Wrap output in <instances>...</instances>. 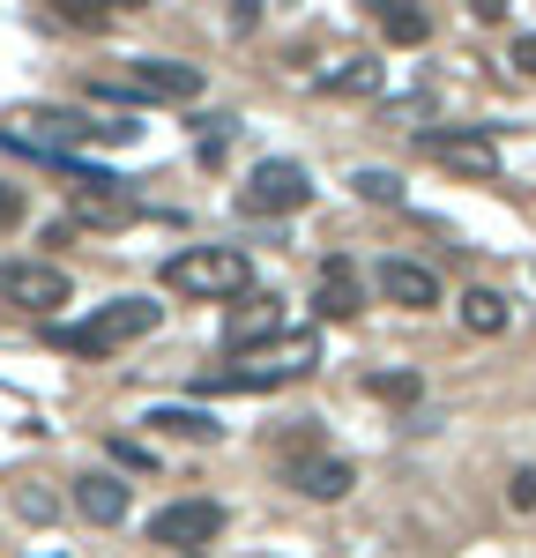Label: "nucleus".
Here are the masks:
<instances>
[{
	"label": "nucleus",
	"mask_w": 536,
	"mask_h": 558,
	"mask_svg": "<svg viewBox=\"0 0 536 558\" xmlns=\"http://www.w3.org/2000/svg\"><path fill=\"white\" fill-rule=\"evenodd\" d=\"M0 305L52 313V305H68V276L52 260H0Z\"/></svg>",
	"instance_id": "6e6552de"
},
{
	"label": "nucleus",
	"mask_w": 536,
	"mask_h": 558,
	"mask_svg": "<svg viewBox=\"0 0 536 558\" xmlns=\"http://www.w3.org/2000/svg\"><path fill=\"white\" fill-rule=\"evenodd\" d=\"M157 320H165L157 299H112V305H97L89 320H60V328H45V336H52L60 350H75V357H112V350L142 343Z\"/></svg>",
	"instance_id": "f257e3e1"
},
{
	"label": "nucleus",
	"mask_w": 536,
	"mask_h": 558,
	"mask_svg": "<svg viewBox=\"0 0 536 558\" xmlns=\"http://www.w3.org/2000/svg\"><path fill=\"white\" fill-rule=\"evenodd\" d=\"M268 336H283V299L276 291H246V305L223 320V350H261Z\"/></svg>",
	"instance_id": "9b49d317"
},
{
	"label": "nucleus",
	"mask_w": 536,
	"mask_h": 558,
	"mask_svg": "<svg viewBox=\"0 0 536 558\" xmlns=\"http://www.w3.org/2000/svg\"><path fill=\"white\" fill-rule=\"evenodd\" d=\"M320 365V343L313 336H283L268 350H246V365H223V373H202V395H268L283 380H306Z\"/></svg>",
	"instance_id": "f03ea898"
},
{
	"label": "nucleus",
	"mask_w": 536,
	"mask_h": 558,
	"mask_svg": "<svg viewBox=\"0 0 536 558\" xmlns=\"http://www.w3.org/2000/svg\"><path fill=\"white\" fill-rule=\"evenodd\" d=\"M306 202H313V172H306V165H291V157L254 165L246 186H239V209H246V216H299Z\"/></svg>",
	"instance_id": "39448f33"
},
{
	"label": "nucleus",
	"mask_w": 536,
	"mask_h": 558,
	"mask_svg": "<svg viewBox=\"0 0 536 558\" xmlns=\"http://www.w3.org/2000/svg\"><path fill=\"white\" fill-rule=\"evenodd\" d=\"M217 536H223V507L217 499H172V507L149 514V544H165L172 558H194L202 544H217Z\"/></svg>",
	"instance_id": "423d86ee"
},
{
	"label": "nucleus",
	"mask_w": 536,
	"mask_h": 558,
	"mask_svg": "<svg viewBox=\"0 0 536 558\" xmlns=\"http://www.w3.org/2000/svg\"><path fill=\"white\" fill-rule=\"evenodd\" d=\"M373 283H380V299L402 305V313H425V305H440V276L425 268V260H402L388 254L380 268H373Z\"/></svg>",
	"instance_id": "1a4fd4ad"
},
{
	"label": "nucleus",
	"mask_w": 536,
	"mask_h": 558,
	"mask_svg": "<svg viewBox=\"0 0 536 558\" xmlns=\"http://www.w3.org/2000/svg\"><path fill=\"white\" fill-rule=\"evenodd\" d=\"M246 283H254V268L239 246H186L165 260V291L179 299H246Z\"/></svg>",
	"instance_id": "7ed1b4c3"
},
{
	"label": "nucleus",
	"mask_w": 536,
	"mask_h": 558,
	"mask_svg": "<svg viewBox=\"0 0 536 558\" xmlns=\"http://www.w3.org/2000/svg\"><path fill=\"white\" fill-rule=\"evenodd\" d=\"M291 484H299L306 499L328 507V499H343V492L357 484V470L343 462V454H299V462H291Z\"/></svg>",
	"instance_id": "4468645a"
},
{
	"label": "nucleus",
	"mask_w": 536,
	"mask_h": 558,
	"mask_svg": "<svg viewBox=\"0 0 536 558\" xmlns=\"http://www.w3.org/2000/svg\"><path fill=\"white\" fill-rule=\"evenodd\" d=\"M417 149L440 157V165H454V172H470V179L499 172V149H491L485 134H462V128H425V134H417Z\"/></svg>",
	"instance_id": "9d476101"
},
{
	"label": "nucleus",
	"mask_w": 536,
	"mask_h": 558,
	"mask_svg": "<svg viewBox=\"0 0 536 558\" xmlns=\"http://www.w3.org/2000/svg\"><path fill=\"white\" fill-rule=\"evenodd\" d=\"M89 89L120 97V105H194L202 68H186V60H127V75H97Z\"/></svg>",
	"instance_id": "20e7f679"
},
{
	"label": "nucleus",
	"mask_w": 536,
	"mask_h": 558,
	"mask_svg": "<svg viewBox=\"0 0 536 558\" xmlns=\"http://www.w3.org/2000/svg\"><path fill=\"white\" fill-rule=\"evenodd\" d=\"M357 305H365V283H357V268H351L343 254L320 260V283H313V313H320V320H351Z\"/></svg>",
	"instance_id": "f8f14e48"
},
{
	"label": "nucleus",
	"mask_w": 536,
	"mask_h": 558,
	"mask_svg": "<svg viewBox=\"0 0 536 558\" xmlns=\"http://www.w3.org/2000/svg\"><path fill=\"white\" fill-rule=\"evenodd\" d=\"M373 395H380V402H417V395H425V380H417V373H373Z\"/></svg>",
	"instance_id": "aec40b11"
},
{
	"label": "nucleus",
	"mask_w": 536,
	"mask_h": 558,
	"mask_svg": "<svg viewBox=\"0 0 536 558\" xmlns=\"http://www.w3.org/2000/svg\"><path fill=\"white\" fill-rule=\"evenodd\" d=\"M462 328L470 336H507V299L499 291H470L462 299Z\"/></svg>",
	"instance_id": "f3484780"
},
{
	"label": "nucleus",
	"mask_w": 536,
	"mask_h": 558,
	"mask_svg": "<svg viewBox=\"0 0 536 558\" xmlns=\"http://www.w3.org/2000/svg\"><path fill=\"white\" fill-rule=\"evenodd\" d=\"M514 68H522V75H536V31H529V38H514Z\"/></svg>",
	"instance_id": "393cba45"
},
{
	"label": "nucleus",
	"mask_w": 536,
	"mask_h": 558,
	"mask_svg": "<svg viewBox=\"0 0 536 558\" xmlns=\"http://www.w3.org/2000/svg\"><path fill=\"white\" fill-rule=\"evenodd\" d=\"M31 128H45L38 142H31V134H8V142H15V149H38V157H68L75 142H134L127 120H83V112H38Z\"/></svg>",
	"instance_id": "0eeeda50"
},
{
	"label": "nucleus",
	"mask_w": 536,
	"mask_h": 558,
	"mask_svg": "<svg viewBox=\"0 0 536 558\" xmlns=\"http://www.w3.org/2000/svg\"><path fill=\"white\" fill-rule=\"evenodd\" d=\"M373 83H380V68H373V60H343L336 75H320V89H328V97H365Z\"/></svg>",
	"instance_id": "6ab92c4d"
},
{
	"label": "nucleus",
	"mask_w": 536,
	"mask_h": 558,
	"mask_svg": "<svg viewBox=\"0 0 536 558\" xmlns=\"http://www.w3.org/2000/svg\"><path fill=\"white\" fill-rule=\"evenodd\" d=\"M380 31H388V45H425V38H433V15H425V8L388 0V8H380Z\"/></svg>",
	"instance_id": "dca6fc26"
},
{
	"label": "nucleus",
	"mask_w": 536,
	"mask_h": 558,
	"mask_svg": "<svg viewBox=\"0 0 536 558\" xmlns=\"http://www.w3.org/2000/svg\"><path fill=\"white\" fill-rule=\"evenodd\" d=\"M507 507H514V514H529V507H536V470H514V476H507Z\"/></svg>",
	"instance_id": "5701e85b"
},
{
	"label": "nucleus",
	"mask_w": 536,
	"mask_h": 558,
	"mask_svg": "<svg viewBox=\"0 0 536 558\" xmlns=\"http://www.w3.org/2000/svg\"><path fill=\"white\" fill-rule=\"evenodd\" d=\"M351 186L365 194V202H380V209H395V202H402V179L395 172H357Z\"/></svg>",
	"instance_id": "412c9836"
},
{
	"label": "nucleus",
	"mask_w": 536,
	"mask_h": 558,
	"mask_svg": "<svg viewBox=\"0 0 536 558\" xmlns=\"http://www.w3.org/2000/svg\"><path fill=\"white\" fill-rule=\"evenodd\" d=\"M75 216L83 223H127L134 202H127V186H75Z\"/></svg>",
	"instance_id": "2eb2a0df"
},
{
	"label": "nucleus",
	"mask_w": 536,
	"mask_h": 558,
	"mask_svg": "<svg viewBox=\"0 0 536 558\" xmlns=\"http://www.w3.org/2000/svg\"><path fill=\"white\" fill-rule=\"evenodd\" d=\"M194 558H202V551H194Z\"/></svg>",
	"instance_id": "a878e982"
},
{
	"label": "nucleus",
	"mask_w": 536,
	"mask_h": 558,
	"mask_svg": "<svg viewBox=\"0 0 536 558\" xmlns=\"http://www.w3.org/2000/svg\"><path fill=\"white\" fill-rule=\"evenodd\" d=\"M157 432H179V439H217V417L209 410H149Z\"/></svg>",
	"instance_id": "a211bd4d"
},
{
	"label": "nucleus",
	"mask_w": 536,
	"mask_h": 558,
	"mask_svg": "<svg viewBox=\"0 0 536 558\" xmlns=\"http://www.w3.org/2000/svg\"><path fill=\"white\" fill-rule=\"evenodd\" d=\"M60 15H68L75 31H105V23H112V8H105V0H60Z\"/></svg>",
	"instance_id": "4be33fe9"
},
{
	"label": "nucleus",
	"mask_w": 536,
	"mask_h": 558,
	"mask_svg": "<svg viewBox=\"0 0 536 558\" xmlns=\"http://www.w3.org/2000/svg\"><path fill=\"white\" fill-rule=\"evenodd\" d=\"M8 223H23V194H15V186H0V231H8Z\"/></svg>",
	"instance_id": "b1692460"
},
{
	"label": "nucleus",
	"mask_w": 536,
	"mask_h": 558,
	"mask_svg": "<svg viewBox=\"0 0 536 558\" xmlns=\"http://www.w3.org/2000/svg\"><path fill=\"white\" fill-rule=\"evenodd\" d=\"M75 514H83V521H97V529L127 521V484H120L112 470H89V476H75Z\"/></svg>",
	"instance_id": "ddd939ff"
}]
</instances>
